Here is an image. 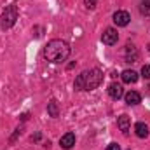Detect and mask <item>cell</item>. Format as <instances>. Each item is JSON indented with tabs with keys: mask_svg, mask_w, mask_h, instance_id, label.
Segmentation results:
<instances>
[{
	"mask_svg": "<svg viewBox=\"0 0 150 150\" xmlns=\"http://www.w3.org/2000/svg\"><path fill=\"white\" fill-rule=\"evenodd\" d=\"M44 56L51 63H63L70 56V45L65 40H59V38L49 40L47 45L44 47Z\"/></svg>",
	"mask_w": 150,
	"mask_h": 150,
	"instance_id": "6da1fadb",
	"label": "cell"
},
{
	"mask_svg": "<svg viewBox=\"0 0 150 150\" xmlns=\"http://www.w3.org/2000/svg\"><path fill=\"white\" fill-rule=\"evenodd\" d=\"M101 82H103V74H101V70L91 68V70H86V72H82V74L79 75V77L75 79L74 86H75L77 91H93V89H96Z\"/></svg>",
	"mask_w": 150,
	"mask_h": 150,
	"instance_id": "7a4b0ae2",
	"label": "cell"
},
{
	"mask_svg": "<svg viewBox=\"0 0 150 150\" xmlns=\"http://www.w3.org/2000/svg\"><path fill=\"white\" fill-rule=\"evenodd\" d=\"M16 19H18V7H16V5H9V7H5V11L2 12V21H0V25H2L4 30H7V28H12V26H14Z\"/></svg>",
	"mask_w": 150,
	"mask_h": 150,
	"instance_id": "3957f363",
	"label": "cell"
},
{
	"mask_svg": "<svg viewBox=\"0 0 150 150\" xmlns=\"http://www.w3.org/2000/svg\"><path fill=\"white\" fill-rule=\"evenodd\" d=\"M138 58H140V52H138L136 45H134V44H126V49H124V59H126L127 63H136Z\"/></svg>",
	"mask_w": 150,
	"mask_h": 150,
	"instance_id": "277c9868",
	"label": "cell"
},
{
	"mask_svg": "<svg viewBox=\"0 0 150 150\" xmlns=\"http://www.w3.org/2000/svg\"><path fill=\"white\" fill-rule=\"evenodd\" d=\"M129 21H131V16H129L127 11H117V12L113 14V23H115L117 26H127Z\"/></svg>",
	"mask_w": 150,
	"mask_h": 150,
	"instance_id": "5b68a950",
	"label": "cell"
},
{
	"mask_svg": "<svg viewBox=\"0 0 150 150\" xmlns=\"http://www.w3.org/2000/svg\"><path fill=\"white\" fill-rule=\"evenodd\" d=\"M101 40H103V44H107V45L117 44V40H119L117 30H115V28H107V30L103 32V35H101Z\"/></svg>",
	"mask_w": 150,
	"mask_h": 150,
	"instance_id": "8992f818",
	"label": "cell"
},
{
	"mask_svg": "<svg viewBox=\"0 0 150 150\" xmlns=\"http://www.w3.org/2000/svg\"><path fill=\"white\" fill-rule=\"evenodd\" d=\"M108 96H110L112 100H120V98L124 96V89H122V86L117 84V82H112V84L108 86Z\"/></svg>",
	"mask_w": 150,
	"mask_h": 150,
	"instance_id": "52a82bcc",
	"label": "cell"
},
{
	"mask_svg": "<svg viewBox=\"0 0 150 150\" xmlns=\"http://www.w3.org/2000/svg\"><path fill=\"white\" fill-rule=\"evenodd\" d=\"M59 145H61V149L70 150L75 145V134L74 133H67V134H63L61 140H59Z\"/></svg>",
	"mask_w": 150,
	"mask_h": 150,
	"instance_id": "ba28073f",
	"label": "cell"
},
{
	"mask_svg": "<svg viewBox=\"0 0 150 150\" xmlns=\"http://www.w3.org/2000/svg\"><path fill=\"white\" fill-rule=\"evenodd\" d=\"M124 100H126V103H127L129 107H133V105H138V103L142 101V96H140V93H136V91H129V93L124 94Z\"/></svg>",
	"mask_w": 150,
	"mask_h": 150,
	"instance_id": "9c48e42d",
	"label": "cell"
},
{
	"mask_svg": "<svg viewBox=\"0 0 150 150\" xmlns=\"http://www.w3.org/2000/svg\"><path fill=\"white\" fill-rule=\"evenodd\" d=\"M120 79H122L124 84H134V82L138 80V74H136L134 70H124V72L120 74Z\"/></svg>",
	"mask_w": 150,
	"mask_h": 150,
	"instance_id": "30bf717a",
	"label": "cell"
},
{
	"mask_svg": "<svg viewBox=\"0 0 150 150\" xmlns=\"http://www.w3.org/2000/svg\"><path fill=\"white\" fill-rule=\"evenodd\" d=\"M117 124H119V129H120L124 134H127L129 126H131V119H129L127 115H120V117H119V120H117Z\"/></svg>",
	"mask_w": 150,
	"mask_h": 150,
	"instance_id": "8fae6325",
	"label": "cell"
},
{
	"mask_svg": "<svg viewBox=\"0 0 150 150\" xmlns=\"http://www.w3.org/2000/svg\"><path fill=\"white\" fill-rule=\"evenodd\" d=\"M134 133H136L138 138H147V136H149V126H147L145 122H136Z\"/></svg>",
	"mask_w": 150,
	"mask_h": 150,
	"instance_id": "7c38bea8",
	"label": "cell"
},
{
	"mask_svg": "<svg viewBox=\"0 0 150 150\" xmlns=\"http://www.w3.org/2000/svg\"><path fill=\"white\" fill-rule=\"evenodd\" d=\"M47 113H49L51 117H54V119H56V117L59 115V108H58V103H56L54 100H51V101L47 103Z\"/></svg>",
	"mask_w": 150,
	"mask_h": 150,
	"instance_id": "4fadbf2b",
	"label": "cell"
},
{
	"mask_svg": "<svg viewBox=\"0 0 150 150\" xmlns=\"http://www.w3.org/2000/svg\"><path fill=\"white\" fill-rule=\"evenodd\" d=\"M140 12L143 16H150V0H142L140 4Z\"/></svg>",
	"mask_w": 150,
	"mask_h": 150,
	"instance_id": "5bb4252c",
	"label": "cell"
},
{
	"mask_svg": "<svg viewBox=\"0 0 150 150\" xmlns=\"http://www.w3.org/2000/svg\"><path fill=\"white\" fill-rule=\"evenodd\" d=\"M142 77L143 79H150V65H143V68H142Z\"/></svg>",
	"mask_w": 150,
	"mask_h": 150,
	"instance_id": "9a60e30c",
	"label": "cell"
},
{
	"mask_svg": "<svg viewBox=\"0 0 150 150\" xmlns=\"http://www.w3.org/2000/svg\"><path fill=\"white\" fill-rule=\"evenodd\" d=\"M96 2H98V0H84V4H86L87 9H94V7H96Z\"/></svg>",
	"mask_w": 150,
	"mask_h": 150,
	"instance_id": "2e32d148",
	"label": "cell"
},
{
	"mask_svg": "<svg viewBox=\"0 0 150 150\" xmlns=\"http://www.w3.org/2000/svg\"><path fill=\"white\" fill-rule=\"evenodd\" d=\"M107 150H120V147H119L117 143H110V145L107 147Z\"/></svg>",
	"mask_w": 150,
	"mask_h": 150,
	"instance_id": "e0dca14e",
	"label": "cell"
},
{
	"mask_svg": "<svg viewBox=\"0 0 150 150\" xmlns=\"http://www.w3.org/2000/svg\"><path fill=\"white\" fill-rule=\"evenodd\" d=\"M149 51H150V45H149Z\"/></svg>",
	"mask_w": 150,
	"mask_h": 150,
	"instance_id": "ac0fdd59",
	"label": "cell"
}]
</instances>
